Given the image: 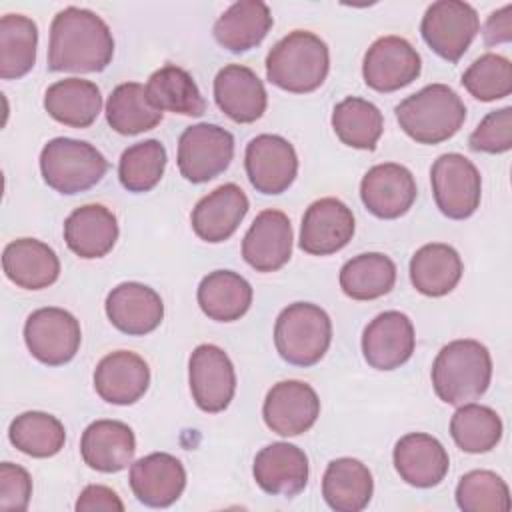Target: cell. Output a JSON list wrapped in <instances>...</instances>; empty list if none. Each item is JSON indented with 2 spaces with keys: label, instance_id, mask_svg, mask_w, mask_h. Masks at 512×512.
Wrapping results in <instances>:
<instances>
[{
  "label": "cell",
  "instance_id": "obj_45",
  "mask_svg": "<svg viewBox=\"0 0 512 512\" xmlns=\"http://www.w3.org/2000/svg\"><path fill=\"white\" fill-rule=\"evenodd\" d=\"M32 496V478L26 468L2 462L0 464V510L24 512Z\"/></svg>",
  "mask_w": 512,
  "mask_h": 512
},
{
  "label": "cell",
  "instance_id": "obj_34",
  "mask_svg": "<svg viewBox=\"0 0 512 512\" xmlns=\"http://www.w3.org/2000/svg\"><path fill=\"white\" fill-rule=\"evenodd\" d=\"M146 96L160 112L166 110L182 116H202L206 112V100L198 84L176 64H166L150 74Z\"/></svg>",
  "mask_w": 512,
  "mask_h": 512
},
{
  "label": "cell",
  "instance_id": "obj_13",
  "mask_svg": "<svg viewBox=\"0 0 512 512\" xmlns=\"http://www.w3.org/2000/svg\"><path fill=\"white\" fill-rule=\"evenodd\" d=\"M422 70V58L402 36H382L370 44L362 62L366 86L376 92H394L412 84Z\"/></svg>",
  "mask_w": 512,
  "mask_h": 512
},
{
  "label": "cell",
  "instance_id": "obj_40",
  "mask_svg": "<svg viewBox=\"0 0 512 512\" xmlns=\"http://www.w3.org/2000/svg\"><path fill=\"white\" fill-rule=\"evenodd\" d=\"M450 436L468 454H484L502 438V420L490 406L460 404L450 418Z\"/></svg>",
  "mask_w": 512,
  "mask_h": 512
},
{
  "label": "cell",
  "instance_id": "obj_8",
  "mask_svg": "<svg viewBox=\"0 0 512 512\" xmlns=\"http://www.w3.org/2000/svg\"><path fill=\"white\" fill-rule=\"evenodd\" d=\"M232 158L234 136L218 124L200 122L188 126L178 138V170L192 184L220 176Z\"/></svg>",
  "mask_w": 512,
  "mask_h": 512
},
{
  "label": "cell",
  "instance_id": "obj_27",
  "mask_svg": "<svg viewBox=\"0 0 512 512\" xmlns=\"http://www.w3.org/2000/svg\"><path fill=\"white\" fill-rule=\"evenodd\" d=\"M2 268L6 278L24 290L48 288L60 276L56 252L36 238L8 242L2 252Z\"/></svg>",
  "mask_w": 512,
  "mask_h": 512
},
{
  "label": "cell",
  "instance_id": "obj_9",
  "mask_svg": "<svg viewBox=\"0 0 512 512\" xmlns=\"http://www.w3.org/2000/svg\"><path fill=\"white\" fill-rule=\"evenodd\" d=\"M480 30L478 12L462 0L432 2L420 24L424 42L440 58L458 62Z\"/></svg>",
  "mask_w": 512,
  "mask_h": 512
},
{
  "label": "cell",
  "instance_id": "obj_37",
  "mask_svg": "<svg viewBox=\"0 0 512 512\" xmlns=\"http://www.w3.org/2000/svg\"><path fill=\"white\" fill-rule=\"evenodd\" d=\"M38 26L24 14L0 18V78L16 80L26 76L36 62Z\"/></svg>",
  "mask_w": 512,
  "mask_h": 512
},
{
  "label": "cell",
  "instance_id": "obj_3",
  "mask_svg": "<svg viewBox=\"0 0 512 512\" xmlns=\"http://www.w3.org/2000/svg\"><path fill=\"white\" fill-rule=\"evenodd\" d=\"M330 70L326 42L308 30H294L280 38L266 56V78L292 94L320 88Z\"/></svg>",
  "mask_w": 512,
  "mask_h": 512
},
{
  "label": "cell",
  "instance_id": "obj_22",
  "mask_svg": "<svg viewBox=\"0 0 512 512\" xmlns=\"http://www.w3.org/2000/svg\"><path fill=\"white\" fill-rule=\"evenodd\" d=\"M248 208V196L238 184H222L200 198L194 206L190 216L192 230L204 242H224L238 230Z\"/></svg>",
  "mask_w": 512,
  "mask_h": 512
},
{
  "label": "cell",
  "instance_id": "obj_38",
  "mask_svg": "<svg viewBox=\"0 0 512 512\" xmlns=\"http://www.w3.org/2000/svg\"><path fill=\"white\" fill-rule=\"evenodd\" d=\"M332 128L342 144L358 150H374L384 132V118L370 100L348 96L334 106Z\"/></svg>",
  "mask_w": 512,
  "mask_h": 512
},
{
  "label": "cell",
  "instance_id": "obj_43",
  "mask_svg": "<svg viewBox=\"0 0 512 512\" xmlns=\"http://www.w3.org/2000/svg\"><path fill=\"white\" fill-rule=\"evenodd\" d=\"M460 82L480 102L506 98L512 92V64L500 54L486 52L464 70Z\"/></svg>",
  "mask_w": 512,
  "mask_h": 512
},
{
  "label": "cell",
  "instance_id": "obj_25",
  "mask_svg": "<svg viewBox=\"0 0 512 512\" xmlns=\"http://www.w3.org/2000/svg\"><path fill=\"white\" fill-rule=\"evenodd\" d=\"M394 468L400 478L416 488H432L444 480L450 468L446 448L426 432L402 436L392 452Z\"/></svg>",
  "mask_w": 512,
  "mask_h": 512
},
{
  "label": "cell",
  "instance_id": "obj_12",
  "mask_svg": "<svg viewBox=\"0 0 512 512\" xmlns=\"http://www.w3.org/2000/svg\"><path fill=\"white\" fill-rule=\"evenodd\" d=\"M188 382L192 398L202 412H222L236 392L234 364L220 346L200 344L188 360Z\"/></svg>",
  "mask_w": 512,
  "mask_h": 512
},
{
  "label": "cell",
  "instance_id": "obj_2",
  "mask_svg": "<svg viewBox=\"0 0 512 512\" xmlns=\"http://www.w3.org/2000/svg\"><path fill=\"white\" fill-rule=\"evenodd\" d=\"M432 386L436 396L452 406L478 400L492 380V358L484 344L472 338L448 342L434 358Z\"/></svg>",
  "mask_w": 512,
  "mask_h": 512
},
{
  "label": "cell",
  "instance_id": "obj_39",
  "mask_svg": "<svg viewBox=\"0 0 512 512\" xmlns=\"http://www.w3.org/2000/svg\"><path fill=\"white\" fill-rule=\"evenodd\" d=\"M8 438L16 450L32 458H50L56 456L66 442L64 424L40 410L22 412L10 422Z\"/></svg>",
  "mask_w": 512,
  "mask_h": 512
},
{
  "label": "cell",
  "instance_id": "obj_17",
  "mask_svg": "<svg viewBox=\"0 0 512 512\" xmlns=\"http://www.w3.org/2000/svg\"><path fill=\"white\" fill-rule=\"evenodd\" d=\"M416 346L412 320L398 310L380 312L362 332L364 360L376 370H396L412 358Z\"/></svg>",
  "mask_w": 512,
  "mask_h": 512
},
{
  "label": "cell",
  "instance_id": "obj_21",
  "mask_svg": "<svg viewBox=\"0 0 512 512\" xmlns=\"http://www.w3.org/2000/svg\"><path fill=\"white\" fill-rule=\"evenodd\" d=\"M150 386V368L142 356L130 350L106 354L94 370L96 394L116 406L138 402Z\"/></svg>",
  "mask_w": 512,
  "mask_h": 512
},
{
  "label": "cell",
  "instance_id": "obj_42",
  "mask_svg": "<svg viewBox=\"0 0 512 512\" xmlns=\"http://www.w3.org/2000/svg\"><path fill=\"white\" fill-rule=\"evenodd\" d=\"M456 504L464 512H508V484L492 470H470L456 486Z\"/></svg>",
  "mask_w": 512,
  "mask_h": 512
},
{
  "label": "cell",
  "instance_id": "obj_23",
  "mask_svg": "<svg viewBox=\"0 0 512 512\" xmlns=\"http://www.w3.org/2000/svg\"><path fill=\"white\" fill-rule=\"evenodd\" d=\"M308 456L290 442L264 446L252 466L256 484L272 496H296L308 484Z\"/></svg>",
  "mask_w": 512,
  "mask_h": 512
},
{
  "label": "cell",
  "instance_id": "obj_7",
  "mask_svg": "<svg viewBox=\"0 0 512 512\" xmlns=\"http://www.w3.org/2000/svg\"><path fill=\"white\" fill-rule=\"evenodd\" d=\"M430 184L438 210L452 220L470 218L482 200V178L464 154L448 152L434 160Z\"/></svg>",
  "mask_w": 512,
  "mask_h": 512
},
{
  "label": "cell",
  "instance_id": "obj_11",
  "mask_svg": "<svg viewBox=\"0 0 512 512\" xmlns=\"http://www.w3.org/2000/svg\"><path fill=\"white\" fill-rule=\"evenodd\" d=\"M244 168L252 188L266 196L286 192L298 174L294 146L278 134H258L246 144Z\"/></svg>",
  "mask_w": 512,
  "mask_h": 512
},
{
  "label": "cell",
  "instance_id": "obj_36",
  "mask_svg": "<svg viewBox=\"0 0 512 512\" xmlns=\"http://www.w3.org/2000/svg\"><path fill=\"white\" fill-rule=\"evenodd\" d=\"M106 122L118 134L134 136L156 128L162 122V112L150 104L146 86L124 82L106 100Z\"/></svg>",
  "mask_w": 512,
  "mask_h": 512
},
{
  "label": "cell",
  "instance_id": "obj_14",
  "mask_svg": "<svg viewBox=\"0 0 512 512\" xmlns=\"http://www.w3.org/2000/svg\"><path fill=\"white\" fill-rule=\"evenodd\" d=\"M320 416L316 390L302 380H282L274 384L262 406L266 426L280 436H298L314 426Z\"/></svg>",
  "mask_w": 512,
  "mask_h": 512
},
{
  "label": "cell",
  "instance_id": "obj_5",
  "mask_svg": "<svg viewBox=\"0 0 512 512\" xmlns=\"http://www.w3.org/2000/svg\"><path fill=\"white\" fill-rule=\"evenodd\" d=\"M332 342V320L312 302L288 304L276 318L274 344L280 358L292 366L318 364Z\"/></svg>",
  "mask_w": 512,
  "mask_h": 512
},
{
  "label": "cell",
  "instance_id": "obj_35",
  "mask_svg": "<svg viewBox=\"0 0 512 512\" xmlns=\"http://www.w3.org/2000/svg\"><path fill=\"white\" fill-rule=\"evenodd\" d=\"M340 288L352 300H376L396 284V264L382 252H364L340 268Z\"/></svg>",
  "mask_w": 512,
  "mask_h": 512
},
{
  "label": "cell",
  "instance_id": "obj_32",
  "mask_svg": "<svg viewBox=\"0 0 512 512\" xmlns=\"http://www.w3.org/2000/svg\"><path fill=\"white\" fill-rule=\"evenodd\" d=\"M372 492L374 480L364 462L344 456L326 466L322 478V496L332 510L360 512L370 504Z\"/></svg>",
  "mask_w": 512,
  "mask_h": 512
},
{
  "label": "cell",
  "instance_id": "obj_31",
  "mask_svg": "<svg viewBox=\"0 0 512 512\" xmlns=\"http://www.w3.org/2000/svg\"><path fill=\"white\" fill-rule=\"evenodd\" d=\"M462 272L460 254L444 242L424 244L410 258V282L424 296L440 298L450 294L460 282Z\"/></svg>",
  "mask_w": 512,
  "mask_h": 512
},
{
  "label": "cell",
  "instance_id": "obj_46",
  "mask_svg": "<svg viewBox=\"0 0 512 512\" xmlns=\"http://www.w3.org/2000/svg\"><path fill=\"white\" fill-rule=\"evenodd\" d=\"M76 510L78 512H94V510L122 512L124 504L112 488L102 486V484H90L80 492V496L76 500Z\"/></svg>",
  "mask_w": 512,
  "mask_h": 512
},
{
  "label": "cell",
  "instance_id": "obj_24",
  "mask_svg": "<svg viewBox=\"0 0 512 512\" xmlns=\"http://www.w3.org/2000/svg\"><path fill=\"white\" fill-rule=\"evenodd\" d=\"M218 108L238 124L256 122L268 106V94L256 72L244 64H228L214 78Z\"/></svg>",
  "mask_w": 512,
  "mask_h": 512
},
{
  "label": "cell",
  "instance_id": "obj_6",
  "mask_svg": "<svg viewBox=\"0 0 512 512\" xmlns=\"http://www.w3.org/2000/svg\"><path fill=\"white\" fill-rule=\"evenodd\" d=\"M108 170V160L86 140L52 138L40 152L44 182L60 194H80L96 186Z\"/></svg>",
  "mask_w": 512,
  "mask_h": 512
},
{
  "label": "cell",
  "instance_id": "obj_18",
  "mask_svg": "<svg viewBox=\"0 0 512 512\" xmlns=\"http://www.w3.org/2000/svg\"><path fill=\"white\" fill-rule=\"evenodd\" d=\"M130 488L138 502L168 508L186 488L184 464L168 452H152L130 464Z\"/></svg>",
  "mask_w": 512,
  "mask_h": 512
},
{
  "label": "cell",
  "instance_id": "obj_30",
  "mask_svg": "<svg viewBox=\"0 0 512 512\" xmlns=\"http://www.w3.org/2000/svg\"><path fill=\"white\" fill-rule=\"evenodd\" d=\"M44 110L70 128H88L102 110L100 88L84 78H64L44 92Z\"/></svg>",
  "mask_w": 512,
  "mask_h": 512
},
{
  "label": "cell",
  "instance_id": "obj_29",
  "mask_svg": "<svg viewBox=\"0 0 512 512\" xmlns=\"http://www.w3.org/2000/svg\"><path fill=\"white\" fill-rule=\"evenodd\" d=\"M272 24L274 20L266 2L240 0L220 14L212 32L222 48L240 54L256 48L266 38Z\"/></svg>",
  "mask_w": 512,
  "mask_h": 512
},
{
  "label": "cell",
  "instance_id": "obj_20",
  "mask_svg": "<svg viewBox=\"0 0 512 512\" xmlns=\"http://www.w3.org/2000/svg\"><path fill=\"white\" fill-rule=\"evenodd\" d=\"M104 308L112 326L128 336L150 334L164 318V302L160 294L140 282H122L112 288Z\"/></svg>",
  "mask_w": 512,
  "mask_h": 512
},
{
  "label": "cell",
  "instance_id": "obj_15",
  "mask_svg": "<svg viewBox=\"0 0 512 512\" xmlns=\"http://www.w3.org/2000/svg\"><path fill=\"white\" fill-rule=\"evenodd\" d=\"M416 180L412 172L396 162L372 166L360 182V198L370 214L382 220L404 216L416 200Z\"/></svg>",
  "mask_w": 512,
  "mask_h": 512
},
{
  "label": "cell",
  "instance_id": "obj_33",
  "mask_svg": "<svg viewBox=\"0 0 512 512\" xmlns=\"http://www.w3.org/2000/svg\"><path fill=\"white\" fill-rule=\"evenodd\" d=\"M198 306L216 322L240 320L252 304L250 282L232 270H214L198 284Z\"/></svg>",
  "mask_w": 512,
  "mask_h": 512
},
{
  "label": "cell",
  "instance_id": "obj_26",
  "mask_svg": "<svg viewBox=\"0 0 512 512\" xmlns=\"http://www.w3.org/2000/svg\"><path fill=\"white\" fill-rule=\"evenodd\" d=\"M136 452V436L132 428L120 420H96L86 426L80 438V454L84 464L98 472H120L132 464Z\"/></svg>",
  "mask_w": 512,
  "mask_h": 512
},
{
  "label": "cell",
  "instance_id": "obj_4",
  "mask_svg": "<svg viewBox=\"0 0 512 512\" xmlns=\"http://www.w3.org/2000/svg\"><path fill=\"white\" fill-rule=\"evenodd\" d=\"M400 128L418 144H440L452 138L466 120V106L446 84H428L406 96L396 108Z\"/></svg>",
  "mask_w": 512,
  "mask_h": 512
},
{
  "label": "cell",
  "instance_id": "obj_19",
  "mask_svg": "<svg viewBox=\"0 0 512 512\" xmlns=\"http://www.w3.org/2000/svg\"><path fill=\"white\" fill-rule=\"evenodd\" d=\"M292 224L280 210H262L242 240V258L256 272H276L292 256Z\"/></svg>",
  "mask_w": 512,
  "mask_h": 512
},
{
  "label": "cell",
  "instance_id": "obj_44",
  "mask_svg": "<svg viewBox=\"0 0 512 512\" xmlns=\"http://www.w3.org/2000/svg\"><path fill=\"white\" fill-rule=\"evenodd\" d=\"M468 146L474 152L502 154L512 148V108L488 112L468 138Z\"/></svg>",
  "mask_w": 512,
  "mask_h": 512
},
{
  "label": "cell",
  "instance_id": "obj_41",
  "mask_svg": "<svg viewBox=\"0 0 512 512\" xmlns=\"http://www.w3.org/2000/svg\"><path fill=\"white\" fill-rule=\"evenodd\" d=\"M166 160V148L160 140L150 138L128 146L118 162L120 184L134 194L150 192L162 180Z\"/></svg>",
  "mask_w": 512,
  "mask_h": 512
},
{
  "label": "cell",
  "instance_id": "obj_28",
  "mask_svg": "<svg viewBox=\"0 0 512 512\" xmlns=\"http://www.w3.org/2000/svg\"><path fill=\"white\" fill-rule=\"evenodd\" d=\"M118 240V220L102 204H84L64 220L66 246L84 260L106 256Z\"/></svg>",
  "mask_w": 512,
  "mask_h": 512
},
{
  "label": "cell",
  "instance_id": "obj_16",
  "mask_svg": "<svg viewBox=\"0 0 512 512\" xmlns=\"http://www.w3.org/2000/svg\"><path fill=\"white\" fill-rule=\"evenodd\" d=\"M356 224L352 210L338 198L312 202L300 226V248L312 256H328L342 250L354 236Z\"/></svg>",
  "mask_w": 512,
  "mask_h": 512
},
{
  "label": "cell",
  "instance_id": "obj_47",
  "mask_svg": "<svg viewBox=\"0 0 512 512\" xmlns=\"http://www.w3.org/2000/svg\"><path fill=\"white\" fill-rule=\"evenodd\" d=\"M482 36L486 46H496L512 40V4H506L488 16Z\"/></svg>",
  "mask_w": 512,
  "mask_h": 512
},
{
  "label": "cell",
  "instance_id": "obj_10",
  "mask_svg": "<svg viewBox=\"0 0 512 512\" xmlns=\"http://www.w3.org/2000/svg\"><path fill=\"white\" fill-rule=\"evenodd\" d=\"M24 342L38 362L62 366L70 362L80 348V322L64 308H38L24 322Z\"/></svg>",
  "mask_w": 512,
  "mask_h": 512
},
{
  "label": "cell",
  "instance_id": "obj_1",
  "mask_svg": "<svg viewBox=\"0 0 512 512\" xmlns=\"http://www.w3.org/2000/svg\"><path fill=\"white\" fill-rule=\"evenodd\" d=\"M112 56V32L96 12L68 6L54 16L48 42L52 72H102Z\"/></svg>",
  "mask_w": 512,
  "mask_h": 512
}]
</instances>
